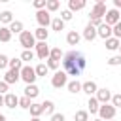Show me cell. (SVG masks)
<instances>
[{"label":"cell","mask_w":121,"mask_h":121,"mask_svg":"<svg viewBox=\"0 0 121 121\" xmlns=\"http://www.w3.org/2000/svg\"><path fill=\"white\" fill-rule=\"evenodd\" d=\"M62 72H66V76H74V79H78V76H81V72L87 68V59L81 51H68L62 55Z\"/></svg>","instance_id":"6da1fadb"},{"label":"cell","mask_w":121,"mask_h":121,"mask_svg":"<svg viewBox=\"0 0 121 121\" xmlns=\"http://www.w3.org/2000/svg\"><path fill=\"white\" fill-rule=\"evenodd\" d=\"M34 72H36V78H45V76L49 74V70H47L45 62H40V64L34 68Z\"/></svg>","instance_id":"f1b7e54d"},{"label":"cell","mask_w":121,"mask_h":121,"mask_svg":"<svg viewBox=\"0 0 121 121\" xmlns=\"http://www.w3.org/2000/svg\"><path fill=\"white\" fill-rule=\"evenodd\" d=\"M83 38H85L87 42H93V40L96 38V28H95V26H91V25L87 23V26L83 28Z\"/></svg>","instance_id":"ffe728a7"},{"label":"cell","mask_w":121,"mask_h":121,"mask_svg":"<svg viewBox=\"0 0 121 121\" xmlns=\"http://www.w3.org/2000/svg\"><path fill=\"white\" fill-rule=\"evenodd\" d=\"M72 17H74V13H70L68 9H62V11H60V15H59V19H60L62 23H68V21H72Z\"/></svg>","instance_id":"8d00e7d4"},{"label":"cell","mask_w":121,"mask_h":121,"mask_svg":"<svg viewBox=\"0 0 121 121\" xmlns=\"http://www.w3.org/2000/svg\"><path fill=\"white\" fill-rule=\"evenodd\" d=\"M104 25H108V26H113V25H117V23H121V13H119V9H106V15H104Z\"/></svg>","instance_id":"8992f818"},{"label":"cell","mask_w":121,"mask_h":121,"mask_svg":"<svg viewBox=\"0 0 121 121\" xmlns=\"http://www.w3.org/2000/svg\"><path fill=\"white\" fill-rule=\"evenodd\" d=\"M104 42H106V49L108 51H117L121 47V40H117V38H108Z\"/></svg>","instance_id":"44dd1931"},{"label":"cell","mask_w":121,"mask_h":121,"mask_svg":"<svg viewBox=\"0 0 121 121\" xmlns=\"http://www.w3.org/2000/svg\"><path fill=\"white\" fill-rule=\"evenodd\" d=\"M34 57L36 55H34L32 49H23V53H21L19 59H21V62H30V60H34Z\"/></svg>","instance_id":"4316f807"},{"label":"cell","mask_w":121,"mask_h":121,"mask_svg":"<svg viewBox=\"0 0 121 121\" xmlns=\"http://www.w3.org/2000/svg\"><path fill=\"white\" fill-rule=\"evenodd\" d=\"M66 83H68V76H66V72L57 70V72L51 76V85H53L55 89H62V87H66Z\"/></svg>","instance_id":"5b68a950"},{"label":"cell","mask_w":121,"mask_h":121,"mask_svg":"<svg viewBox=\"0 0 121 121\" xmlns=\"http://www.w3.org/2000/svg\"><path fill=\"white\" fill-rule=\"evenodd\" d=\"M0 121H6V115H2V113H0Z\"/></svg>","instance_id":"7dc6e473"},{"label":"cell","mask_w":121,"mask_h":121,"mask_svg":"<svg viewBox=\"0 0 121 121\" xmlns=\"http://www.w3.org/2000/svg\"><path fill=\"white\" fill-rule=\"evenodd\" d=\"M110 121H115V119H110Z\"/></svg>","instance_id":"681fc988"},{"label":"cell","mask_w":121,"mask_h":121,"mask_svg":"<svg viewBox=\"0 0 121 121\" xmlns=\"http://www.w3.org/2000/svg\"><path fill=\"white\" fill-rule=\"evenodd\" d=\"M8 55H4V53H0V68H6L8 66Z\"/></svg>","instance_id":"60d3db41"},{"label":"cell","mask_w":121,"mask_h":121,"mask_svg":"<svg viewBox=\"0 0 121 121\" xmlns=\"http://www.w3.org/2000/svg\"><path fill=\"white\" fill-rule=\"evenodd\" d=\"M8 28H9L11 36H13V34H21V32L25 30V25H23L21 21H15V19H13V21H11L9 25H8Z\"/></svg>","instance_id":"ac0fdd59"},{"label":"cell","mask_w":121,"mask_h":121,"mask_svg":"<svg viewBox=\"0 0 121 121\" xmlns=\"http://www.w3.org/2000/svg\"><path fill=\"white\" fill-rule=\"evenodd\" d=\"M93 121H100V119H98V117H96V119H93Z\"/></svg>","instance_id":"c3c4849f"},{"label":"cell","mask_w":121,"mask_h":121,"mask_svg":"<svg viewBox=\"0 0 121 121\" xmlns=\"http://www.w3.org/2000/svg\"><path fill=\"white\" fill-rule=\"evenodd\" d=\"M30 104H32V100L30 98H26V96H19V108H23V110H28L30 108Z\"/></svg>","instance_id":"d590c367"},{"label":"cell","mask_w":121,"mask_h":121,"mask_svg":"<svg viewBox=\"0 0 121 121\" xmlns=\"http://www.w3.org/2000/svg\"><path fill=\"white\" fill-rule=\"evenodd\" d=\"M42 110H43L45 115H53L55 113V102L53 100H43L42 102Z\"/></svg>","instance_id":"cb8c5ba5"},{"label":"cell","mask_w":121,"mask_h":121,"mask_svg":"<svg viewBox=\"0 0 121 121\" xmlns=\"http://www.w3.org/2000/svg\"><path fill=\"white\" fill-rule=\"evenodd\" d=\"M66 87H68V93H72V95H76V93H81V81H78V79H72V81H68V83H66Z\"/></svg>","instance_id":"7402d4cb"},{"label":"cell","mask_w":121,"mask_h":121,"mask_svg":"<svg viewBox=\"0 0 121 121\" xmlns=\"http://www.w3.org/2000/svg\"><path fill=\"white\" fill-rule=\"evenodd\" d=\"M28 110H30V115H32V117H40V115L43 113V110H42V104H38V102H32Z\"/></svg>","instance_id":"f546056e"},{"label":"cell","mask_w":121,"mask_h":121,"mask_svg":"<svg viewBox=\"0 0 121 121\" xmlns=\"http://www.w3.org/2000/svg\"><path fill=\"white\" fill-rule=\"evenodd\" d=\"M96 36H100L102 40H108V38H112V26H108V25H100L98 28H96Z\"/></svg>","instance_id":"9a60e30c"},{"label":"cell","mask_w":121,"mask_h":121,"mask_svg":"<svg viewBox=\"0 0 121 121\" xmlns=\"http://www.w3.org/2000/svg\"><path fill=\"white\" fill-rule=\"evenodd\" d=\"M32 6L36 8V11H40V9H45V0H34V2H32Z\"/></svg>","instance_id":"ab89813d"},{"label":"cell","mask_w":121,"mask_h":121,"mask_svg":"<svg viewBox=\"0 0 121 121\" xmlns=\"http://www.w3.org/2000/svg\"><path fill=\"white\" fill-rule=\"evenodd\" d=\"M9 40H11V32H9V28H8V26H0V42L8 43Z\"/></svg>","instance_id":"1f68e13d"},{"label":"cell","mask_w":121,"mask_h":121,"mask_svg":"<svg viewBox=\"0 0 121 121\" xmlns=\"http://www.w3.org/2000/svg\"><path fill=\"white\" fill-rule=\"evenodd\" d=\"M32 34H34V40L36 42H47V38H49V30L47 28H42V26H38Z\"/></svg>","instance_id":"4fadbf2b"},{"label":"cell","mask_w":121,"mask_h":121,"mask_svg":"<svg viewBox=\"0 0 121 121\" xmlns=\"http://www.w3.org/2000/svg\"><path fill=\"white\" fill-rule=\"evenodd\" d=\"M96 113H98V119H100V121H110V119H115L117 110H115L112 104H100Z\"/></svg>","instance_id":"7a4b0ae2"},{"label":"cell","mask_w":121,"mask_h":121,"mask_svg":"<svg viewBox=\"0 0 121 121\" xmlns=\"http://www.w3.org/2000/svg\"><path fill=\"white\" fill-rule=\"evenodd\" d=\"M60 8V2L59 0H45V11L47 13H53Z\"/></svg>","instance_id":"484cf974"},{"label":"cell","mask_w":121,"mask_h":121,"mask_svg":"<svg viewBox=\"0 0 121 121\" xmlns=\"http://www.w3.org/2000/svg\"><path fill=\"white\" fill-rule=\"evenodd\" d=\"M98 100L95 98V96H89V100H87V113H96L98 112Z\"/></svg>","instance_id":"603a6c76"},{"label":"cell","mask_w":121,"mask_h":121,"mask_svg":"<svg viewBox=\"0 0 121 121\" xmlns=\"http://www.w3.org/2000/svg\"><path fill=\"white\" fill-rule=\"evenodd\" d=\"M55 32H60V30H64V23L59 19V17H55V19H51V25H49Z\"/></svg>","instance_id":"d6a6232c"},{"label":"cell","mask_w":121,"mask_h":121,"mask_svg":"<svg viewBox=\"0 0 121 121\" xmlns=\"http://www.w3.org/2000/svg\"><path fill=\"white\" fill-rule=\"evenodd\" d=\"M64 119H66L64 113H57V112H55V113L51 115V121H64Z\"/></svg>","instance_id":"b9f144b4"},{"label":"cell","mask_w":121,"mask_h":121,"mask_svg":"<svg viewBox=\"0 0 121 121\" xmlns=\"http://www.w3.org/2000/svg\"><path fill=\"white\" fill-rule=\"evenodd\" d=\"M110 100H112V106H113L115 110H117V108L121 106V95H119V93H115V95H112V98H110Z\"/></svg>","instance_id":"74e56055"},{"label":"cell","mask_w":121,"mask_h":121,"mask_svg":"<svg viewBox=\"0 0 121 121\" xmlns=\"http://www.w3.org/2000/svg\"><path fill=\"white\" fill-rule=\"evenodd\" d=\"M106 62H108L110 66H119V64H121V57H119V55H113V57H112V59H108Z\"/></svg>","instance_id":"f35d334b"},{"label":"cell","mask_w":121,"mask_h":121,"mask_svg":"<svg viewBox=\"0 0 121 121\" xmlns=\"http://www.w3.org/2000/svg\"><path fill=\"white\" fill-rule=\"evenodd\" d=\"M79 40H81V34L76 32V30H70V32L66 34V43H68V45H78Z\"/></svg>","instance_id":"d6986e66"},{"label":"cell","mask_w":121,"mask_h":121,"mask_svg":"<svg viewBox=\"0 0 121 121\" xmlns=\"http://www.w3.org/2000/svg\"><path fill=\"white\" fill-rule=\"evenodd\" d=\"M85 8V0H68V11L74 13V11H79Z\"/></svg>","instance_id":"e0dca14e"},{"label":"cell","mask_w":121,"mask_h":121,"mask_svg":"<svg viewBox=\"0 0 121 121\" xmlns=\"http://www.w3.org/2000/svg\"><path fill=\"white\" fill-rule=\"evenodd\" d=\"M45 66H47V70H59L60 68V62L59 60H53V59H45Z\"/></svg>","instance_id":"e575fe53"},{"label":"cell","mask_w":121,"mask_h":121,"mask_svg":"<svg viewBox=\"0 0 121 121\" xmlns=\"http://www.w3.org/2000/svg\"><path fill=\"white\" fill-rule=\"evenodd\" d=\"M96 89H98V85H96L93 79H87V81H83V83H81V91H83L87 96H95Z\"/></svg>","instance_id":"8fae6325"},{"label":"cell","mask_w":121,"mask_h":121,"mask_svg":"<svg viewBox=\"0 0 121 121\" xmlns=\"http://www.w3.org/2000/svg\"><path fill=\"white\" fill-rule=\"evenodd\" d=\"M38 95H40V89H38V85H36V83H32V85H26V87H25V95H23V96H26V98H30V100H32V98H36Z\"/></svg>","instance_id":"2e32d148"},{"label":"cell","mask_w":121,"mask_h":121,"mask_svg":"<svg viewBox=\"0 0 121 121\" xmlns=\"http://www.w3.org/2000/svg\"><path fill=\"white\" fill-rule=\"evenodd\" d=\"M8 66H9V70H17V72H19V70L23 68V62H21L19 57H13V59L8 60Z\"/></svg>","instance_id":"83f0119b"},{"label":"cell","mask_w":121,"mask_h":121,"mask_svg":"<svg viewBox=\"0 0 121 121\" xmlns=\"http://www.w3.org/2000/svg\"><path fill=\"white\" fill-rule=\"evenodd\" d=\"M104 15H106V4H104V0H96L89 17L91 19H104Z\"/></svg>","instance_id":"52a82bcc"},{"label":"cell","mask_w":121,"mask_h":121,"mask_svg":"<svg viewBox=\"0 0 121 121\" xmlns=\"http://www.w3.org/2000/svg\"><path fill=\"white\" fill-rule=\"evenodd\" d=\"M2 81L8 83V85L17 83V81H19V72H17V70H8V72L4 74V79H2Z\"/></svg>","instance_id":"5bb4252c"},{"label":"cell","mask_w":121,"mask_h":121,"mask_svg":"<svg viewBox=\"0 0 121 121\" xmlns=\"http://www.w3.org/2000/svg\"><path fill=\"white\" fill-rule=\"evenodd\" d=\"M34 55L40 59V60H45V59H49V45H47V42H36V45H34Z\"/></svg>","instance_id":"ba28073f"},{"label":"cell","mask_w":121,"mask_h":121,"mask_svg":"<svg viewBox=\"0 0 121 121\" xmlns=\"http://www.w3.org/2000/svg\"><path fill=\"white\" fill-rule=\"evenodd\" d=\"M51 13H47L45 9H40V11H36V21H38V25L42 26V28H47L49 25H51Z\"/></svg>","instance_id":"9c48e42d"},{"label":"cell","mask_w":121,"mask_h":121,"mask_svg":"<svg viewBox=\"0 0 121 121\" xmlns=\"http://www.w3.org/2000/svg\"><path fill=\"white\" fill-rule=\"evenodd\" d=\"M113 6H115L113 9H119V8H121V0H113Z\"/></svg>","instance_id":"ee69618b"},{"label":"cell","mask_w":121,"mask_h":121,"mask_svg":"<svg viewBox=\"0 0 121 121\" xmlns=\"http://www.w3.org/2000/svg\"><path fill=\"white\" fill-rule=\"evenodd\" d=\"M19 43L23 45V49H32L36 45V40H34V34L30 30H23L19 34Z\"/></svg>","instance_id":"277c9868"},{"label":"cell","mask_w":121,"mask_h":121,"mask_svg":"<svg viewBox=\"0 0 121 121\" xmlns=\"http://www.w3.org/2000/svg\"><path fill=\"white\" fill-rule=\"evenodd\" d=\"M95 98L98 100V104H110L112 91H110L108 87H104V89H96V93H95Z\"/></svg>","instance_id":"30bf717a"},{"label":"cell","mask_w":121,"mask_h":121,"mask_svg":"<svg viewBox=\"0 0 121 121\" xmlns=\"http://www.w3.org/2000/svg\"><path fill=\"white\" fill-rule=\"evenodd\" d=\"M17 104H19V96L17 95H13V93H6L4 95V106L6 108H11L13 110Z\"/></svg>","instance_id":"7c38bea8"},{"label":"cell","mask_w":121,"mask_h":121,"mask_svg":"<svg viewBox=\"0 0 121 121\" xmlns=\"http://www.w3.org/2000/svg\"><path fill=\"white\" fill-rule=\"evenodd\" d=\"M8 87H9L8 83H4V81H0V95H6V93H8Z\"/></svg>","instance_id":"7bdbcfd3"},{"label":"cell","mask_w":121,"mask_h":121,"mask_svg":"<svg viewBox=\"0 0 121 121\" xmlns=\"http://www.w3.org/2000/svg\"><path fill=\"white\" fill-rule=\"evenodd\" d=\"M19 79H23L26 85H32L36 81V72L30 64H23V68L19 70Z\"/></svg>","instance_id":"3957f363"},{"label":"cell","mask_w":121,"mask_h":121,"mask_svg":"<svg viewBox=\"0 0 121 121\" xmlns=\"http://www.w3.org/2000/svg\"><path fill=\"white\" fill-rule=\"evenodd\" d=\"M74 121H89L87 110H78V112L74 113Z\"/></svg>","instance_id":"836d02e7"},{"label":"cell","mask_w":121,"mask_h":121,"mask_svg":"<svg viewBox=\"0 0 121 121\" xmlns=\"http://www.w3.org/2000/svg\"><path fill=\"white\" fill-rule=\"evenodd\" d=\"M0 106H4V95H0Z\"/></svg>","instance_id":"f6af8a7d"},{"label":"cell","mask_w":121,"mask_h":121,"mask_svg":"<svg viewBox=\"0 0 121 121\" xmlns=\"http://www.w3.org/2000/svg\"><path fill=\"white\" fill-rule=\"evenodd\" d=\"M30 121H42V119H40V117H32Z\"/></svg>","instance_id":"bcb514c9"},{"label":"cell","mask_w":121,"mask_h":121,"mask_svg":"<svg viewBox=\"0 0 121 121\" xmlns=\"http://www.w3.org/2000/svg\"><path fill=\"white\" fill-rule=\"evenodd\" d=\"M62 51H60V47H51L49 49V59H53V60H59L60 62V59H62Z\"/></svg>","instance_id":"4dcf8cb0"},{"label":"cell","mask_w":121,"mask_h":121,"mask_svg":"<svg viewBox=\"0 0 121 121\" xmlns=\"http://www.w3.org/2000/svg\"><path fill=\"white\" fill-rule=\"evenodd\" d=\"M13 21V13L9 11V9H6V11H0V26H6V25H9Z\"/></svg>","instance_id":"d4e9b609"}]
</instances>
